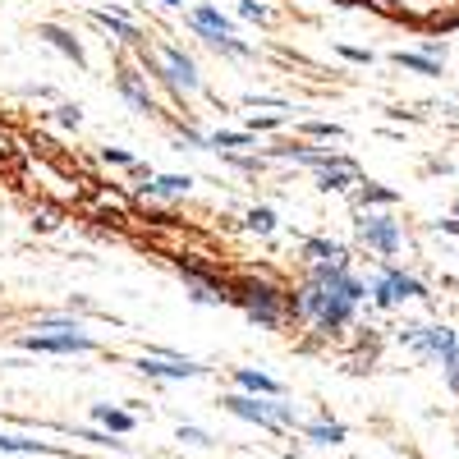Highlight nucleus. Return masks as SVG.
<instances>
[{
  "mask_svg": "<svg viewBox=\"0 0 459 459\" xmlns=\"http://www.w3.org/2000/svg\"><path fill=\"white\" fill-rule=\"evenodd\" d=\"M161 5H184V0H161Z\"/></svg>",
  "mask_w": 459,
  "mask_h": 459,
  "instance_id": "36",
  "label": "nucleus"
},
{
  "mask_svg": "<svg viewBox=\"0 0 459 459\" xmlns=\"http://www.w3.org/2000/svg\"><path fill=\"white\" fill-rule=\"evenodd\" d=\"M244 225L253 230V235H272V230H276V212H272V207H253V212L244 216Z\"/></svg>",
  "mask_w": 459,
  "mask_h": 459,
  "instance_id": "25",
  "label": "nucleus"
},
{
  "mask_svg": "<svg viewBox=\"0 0 459 459\" xmlns=\"http://www.w3.org/2000/svg\"><path fill=\"white\" fill-rule=\"evenodd\" d=\"M32 170V179H42V188L56 198V203H74V198H83V184L79 179H65V175H56L51 166H42V161H32L28 166Z\"/></svg>",
  "mask_w": 459,
  "mask_h": 459,
  "instance_id": "11",
  "label": "nucleus"
},
{
  "mask_svg": "<svg viewBox=\"0 0 459 459\" xmlns=\"http://www.w3.org/2000/svg\"><path fill=\"white\" fill-rule=\"evenodd\" d=\"M115 88H120V97H125L134 110H143V115L157 110V101H152V88L143 83V74H138L134 65H120V74H115Z\"/></svg>",
  "mask_w": 459,
  "mask_h": 459,
  "instance_id": "10",
  "label": "nucleus"
},
{
  "mask_svg": "<svg viewBox=\"0 0 459 459\" xmlns=\"http://www.w3.org/2000/svg\"><path fill=\"white\" fill-rule=\"evenodd\" d=\"M239 147H257L253 129H248V134H230V129H221V134H207V152H239Z\"/></svg>",
  "mask_w": 459,
  "mask_h": 459,
  "instance_id": "21",
  "label": "nucleus"
},
{
  "mask_svg": "<svg viewBox=\"0 0 459 459\" xmlns=\"http://www.w3.org/2000/svg\"><path fill=\"white\" fill-rule=\"evenodd\" d=\"M92 19L101 23V28H110V37H115V42H125V47H147L143 42V32H138V23H129L125 14H110V10H92Z\"/></svg>",
  "mask_w": 459,
  "mask_h": 459,
  "instance_id": "14",
  "label": "nucleus"
},
{
  "mask_svg": "<svg viewBox=\"0 0 459 459\" xmlns=\"http://www.w3.org/2000/svg\"><path fill=\"white\" fill-rule=\"evenodd\" d=\"M303 134H313V138H344L340 125H326V120H308L303 125Z\"/></svg>",
  "mask_w": 459,
  "mask_h": 459,
  "instance_id": "28",
  "label": "nucleus"
},
{
  "mask_svg": "<svg viewBox=\"0 0 459 459\" xmlns=\"http://www.w3.org/2000/svg\"><path fill=\"white\" fill-rule=\"evenodd\" d=\"M368 5L404 23H423V28H446L459 14V0H368Z\"/></svg>",
  "mask_w": 459,
  "mask_h": 459,
  "instance_id": "4",
  "label": "nucleus"
},
{
  "mask_svg": "<svg viewBox=\"0 0 459 459\" xmlns=\"http://www.w3.org/2000/svg\"><path fill=\"white\" fill-rule=\"evenodd\" d=\"M437 230H446V235H459V216H446V221H437Z\"/></svg>",
  "mask_w": 459,
  "mask_h": 459,
  "instance_id": "35",
  "label": "nucleus"
},
{
  "mask_svg": "<svg viewBox=\"0 0 459 459\" xmlns=\"http://www.w3.org/2000/svg\"><path fill=\"white\" fill-rule=\"evenodd\" d=\"M455 216H459V207H455Z\"/></svg>",
  "mask_w": 459,
  "mask_h": 459,
  "instance_id": "37",
  "label": "nucleus"
},
{
  "mask_svg": "<svg viewBox=\"0 0 459 459\" xmlns=\"http://www.w3.org/2000/svg\"><path fill=\"white\" fill-rule=\"evenodd\" d=\"M221 404L235 413V418H248V423H257V428H294V404H281V400H262V395L235 391V395H225Z\"/></svg>",
  "mask_w": 459,
  "mask_h": 459,
  "instance_id": "6",
  "label": "nucleus"
},
{
  "mask_svg": "<svg viewBox=\"0 0 459 459\" xmlns=\"http://www.w3.org/2000/svg\"><path fill=\"white\" fill-rule=\"evenodd\" d=\"M188 188H194V179L188 175H147V184H138V194L143 198H184Z\"/></svg>",
  "mask_w": 459,
  "mask_h": 459,
  "instance_id": "12",
  "label": "nucleus"
},
{
  "mask_svg": "<svg viewBox=\"0 0 459 459\" xmlns=\"http://www.w3.org/2000/svg\"><path fill=\"white\" fill-rule=\"evenodd\" d=\"M441 372H446V386H450V391H459V350L441 363Z\"/></svg>",
  "mask_w": 459,
  "mask_h": 459,
  "instance_id": "30",
  "label": "nucleus"
},
{
  "mask_svg": "<svg viewBox=\"0 0 459 459\" xmlns=\"http://www.w3.org/2000/svg\"><path fill=\"white\" fill-rule=\"evenodd\" d=\"M179 437L194 441V446H207V432H198V428H179Z\"/></svg>",
  "mask_w": 459,
  "mask_h": 459,
  "instance_id": "34",
  "label": "nucleus"
},
{
  "mask_svg": "<svg viewBox=\"0 0 459 459\" xmlns=\"http://www.w3.org/2000/svg\"><path fill=\"white\" fill-rule=\"evenodd\" d=\"M56 115H60V125H69V129H79V125H83V115H79V106H60Z\"/></svg>",
  "mask_w": 459,
  "mask_h": 459,
  "instance_id": "31",
  "label": "nucleus"
},
{
  "mask_svg": "<svg viewBox=\"0 0 459 459\" xmlns=\"http://www.w3.org/2000/svg\"><path fill=\"white\" fill-rule=\"evenodd\" d=\"M303 432H308V441H317V446H340V441H344V423H326V418L308 423Z\"/></svg>",
  "mask_w": 459,
  "mask_h": 459,
  "instance_id": "23",
  "label": "nucleus"
},
{
  "mask_svg": "<svg viewBox=\"0 0 459 459\" xmlns=\"http://www.w3.org/2000/svg\"><path fill=\"white\" fill-rule=\"evenodd\" d=\"M92 418L106 428V432H115V437H125V432H134V413L129 409H115V404H92Z\"/></svg>",
  "mask_w": 459,
  "mask_h": 459,
  "instance_id": "16",
  "label": "nucleus"
},
{
  "mask_svg": "<svg viewBox=\"0 0 459 459\" xmlns=\"http://www.w3.org/2000/svg\"><path fill=\"white\" fill-rule=\"evenodd\" d=\"M143 65H147V74H157V79L175 92V97H194L198 88H203V79H198V65L188 60L179 47H143Z\"/></svg>",
  "mask_w": 459,
  "mask_h": 459,
  "instance_id": "3",
  "label": "nucleus"
},
{
  "mask_svg": "<svg viewBox=\"0 0 459 459\" xmlns=\"http://www.w3.org/2000/svg\"><path fill=\"white\" fill-rule=\"evenodd\" d=\"M276 125H281V115H257V120H253V134H257V129H276Z\"/></svg>",
  "mask_w": 459,
  "mask_h": 459,
  "instance_id": "33",
  "label": "nucleus"
},
{
  "mask_svg": "<svg viewBox=\"0 0 459 459\" xmlns=\"http://www.w3.org/2000/svg\"><path fill=\"white\" fill-rule=\"evenodd\" d=\"M143 377H161V381H188V377H203V368L194 359H179L170 350H152L143 363H138Z\"/></svg>",
  "mask_w": 459,
  "mask_h": 459,
  "instance_id": "9",
  "label": "nucleus"
},
{
  "mask_svg": "<svg viewBox=\"0 0 459 459\" xmlns=\"http://www.w3.org/2000/svg\"><path fill=\"white\" fill-rule=\"evenodd\" d=\"M37 37H47V42H51L60 56H69L74 65H83V60H88L83 47H79V37H74L69 28H60V23H42V28H37Z\"/></svg>",
  "mask_w": 459,
  "mask_h": 459,
  "instance_id": "15",
  "label": "nucleus"
},
{
  "mask_svg": "<svg viewBox=\"0 0 459 459\" xmlns=\"http://www.w3.org/2000/svg\"><path fill=\"white\" fill-rule=\"evenodd\" d=\"M404 340H409L423 359H437V363H446V359L459 350L455 331H446V326H409V331H404Z\"/></svg>",
  "mask_w": 459,
  "mask_h": 459,
  "instance_id": "8",
  "label": "nucleus"
},
{
  "mask_svg": "<svg viewBox=\"0 0 459 459\" xmlns=\"http://www.w3.org/2000/svg\"><path fill=\"white\" fill-rule=\"evenodd\" d=\"M350 184H359V170H354L350 157H344L340 166H331V170L317 175V188H326V194H340V188H350Z\"/></svg>",
  "mask_w": 459,
  "mask_h": 459,
  "instance_id": "18",
  "label": "nucleus"
},
{
  "mask_svg": "<svg viewBox=\"0 0 459 459\" xmlns=\"http://www.w3.org/2000/svg\"><path fill=\"white\" fill-rule=\"evenodd\" d=\"M400 69H413V74H423V79H441V60L423 56V51H395L391 56Z\"/></svg>",
  "mask_w": 459,
  "mask_h": 459,
  "instance_id": "19",
  "label": "nucleus"
},
{
  "mask_svg": "<svg viewBox=\"0 0 459 459\" xmlns=\"http://www.w3.org/2000/svg\"><path fill=\"white\" fill-rule=\"evenodd\" d=\"M372 303H377V308H395V303H400V299H395V290H391V281H386V276H381V281H377V285H372Z\"/></svg>",
  "mask_w": 459,
  "mask_h": 459,
  "instance_id": "27",
  "label": "nucleus"
},
{
  "mask_svg": "<svg viewBox=\"0 0 459 459\" xmlns=\"http://www.w3.org/2000/svg\"><path fill=\"white\" fill-rule=\"evenodd\" d=\"M235 303L248 313V322H257L262 331H281L290 317H299V303H294V294H285L281 285H272V281H239L235 285Z\"/></svg>",
  "mask_w": 459,
  "mask_h": 459,
  "instance_id": "1",
  "label": "nucleus"
},
{
  "mask_svg": "<svg viewBox=\"0 0 459 459\" xmlns=\"http://www.w3.org/2000/svg\"><path fill=\"white\" fill-rule=\"evenodd\" d=\"M303 257H308L313 266H326V262H340V266H350V257H344L340 244L331 239H303Z\"/></svg>",
  "mask_w": 459,
  "mask_h": 459,
  "instance_id": "17",
  "label": "nucleus"
},
{
  "mask_svg": "<svg viewBox=\"0 0 459 459\" xmlns=\"http://www.w3.org/2000/svg\"><path fill=\"white\" fill-rule=\"evenodd\" d=\"M0 455H56L47 441H28V437H10L0 432Z\"/></svg>",
  "mask_w": 459,
  "mask_h": 459,
  "instance_id": "22",
  "label": "nucleus"
},
{
  "mask_svg": "<svg viewBox=\"0 0 459 459\" xmlns=\"http://www.w3.org/2000/svg\"><path fill=\"white\" fill-rule=\"evenodd\" d=\"M359 235H363V244H368L372 253H381V257H395L400 244H404L400 221H391V216H363V221H359Z\"/></svg>",
  "mask_w": 459,
  "mask_h": 459,
  "instance_id": "7",
  "label": "nucleus"
},
{
  "mask_svg": "<svg viewBox=\"0 0 459 459\" xmlns=\"http://www.w3.org/2000/svg\"><path fill=\"white\" fill-rule=\"evenodd\" d=\"M340 56L354 60V65H372V51H363V47H340Z\"/></svg>",
  "mask_w": 459,
  "mask_h": 459,
  "instance_id": "32",
  "label": "nucleus"
},
{
  "mask_svg": "<svg viewBox=\"0 0 459 459\" xmlns=\"http://www.w3.org/2000/svg\"><path fill=\"white\" fill-rule=\"evenodd\" d=\"M386 281H391V290H395L400 303H404V299H428V285L413 281V276H404L400 266H386Z\"/></svg>",
  "mask_w": 459,
  "mask_h": 459,
  "instance_id": "20",
  "label": "nucleus"
},
{
  "mask_svg": "<svg viewBox=\"0 0 459 459\" xmlns=\"http://www.w3.org/2000/svg\"><path fill=\"white\" fill-rule=\"evenodd\" d=\"M239 14L253 19V23H266L272 19V5H266V0H239Z\"/></svg>",
  "mask_w": 459,
  "mask_h": 459,
  "instance_id": "26",
  "label": "nucleus"
},
{
  "mask_svg": "<svg viewBox=\"0 0 459 459\" xmlns=\"http://www.w3.org/2000/svg\"><path fill=\"white\" fill-rule=\"evenodd\" d=\"M235 386L244 395H262V400H281V381L276 377H266L257 368H235Z\"/></svg>",
  "mask_w": 459,
  "mask_h": 459,
  "instance_id": "13",
  "label": "nucleus"
},
{
  "mask_svg": "<svg viewBox=\"0 0 459 459\" xmlns=\"http://www.w3.org/2000/svg\"><path fill=\"white\" fill-rule=\"evenodd\" d=\"M28 354H92L97 340L74 322V317H47L37 326V335H23Z\"/></svg>",
  "mask_w": 459,
  "mask_h": 459,
  "instance_id": "2",
  "label": "nucleus"
},
{
  "mask_svg": "<svg viewBox=\"0 0 459 459\" xmlns=\"http://www.w3.org/2000/svg\"><path fill=\"white\" fill-rule=\"evenodd\" d=\"M101 161L106 166H138L134 152H125V147H101Z\"/></svg>",
  "mask_w": 459,
  "mask_h": 459,
  "instance_id": "29",
  "label": "nucleus"
},
{
  "mask_svg": "<svg viewBox=\"0 0 459 459\" xmlns=\"http://www.w3.org/2000/svg\"><path fill=\"white\" fill-rule=\"evenodd\" d=\"M188 28H194L207 47H216L221 56H235V60H244V56H248V47L235 37V23H230L216 5H198V10H188Z\"/></svg>",
  "mask_w": 459,
  "mask_h": 459,
  "instance_id": "5",
  "label": "nucleus"
},
{
  "mask_svg": "<svg viewBox=\"0 0 459 459\" xmlns=\"http://www.w3.org/2000/svg\"><path fill=\"white\" fill-rule=\"evenodd\" d=\"M359 203H363V207H391V203H395V194L368 179V184H359Z\"/></svg>",
  "mask_w": 459,
  "mask_h": 459,
  "instance_id": "24",
  "label": "nucleus"
}]
</instances>
